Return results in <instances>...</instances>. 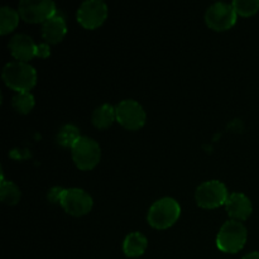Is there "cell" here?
<instances>
[{"mask_svg":"<svg viewBox=\"0 0 259 259\" xmlns=\"http://www.w3.org/2000/svg\"><path fill=\"white\" fill-rule=\"evenodd\" d=\"M248 232L239 220L230 219L223 224L217 235V245L222 252L237 253L245 245Z\"/></svg>","mask_w":259,"mask_h":259,"instance_id":"obj_3","label":"cell"},{"mask_svg":"<svg viewBox=\"0 0 259 259\" xmlns=\"http://www.w3.org/2000/svg\"><path fill=\"white\" fill-rule=\"evenodd\" d=\"M116 121L129 131H137L144 125L147 114L144 108L133 99H125L115 105Z\"/></svg>","mask_w":259,"mask_h":259,"instance_id":"obj_7","label":"cell"},{"mask_svg":"<svg viewBox=\"0 0 259 259\" xmlns=\"http://www.w3.org/2000/svg\"><path fill=\"white\" fill-rule=\"evenodd\" d=\"M71 154L76 166L82 171H88L100 162L101 148L95 139L82 136L71 148Z\"/></svg>","mask_w":259,"mask_h":259,"instance_id":"obj_5","label":"cell"},{"mask_svg":"<svg viewBox=\"0 0 259 259\" xmlns=\"http://www.w3.org/2000/svg\"><path fill=\"white\" fill-rule=\"evenodd\" d=\"M148 245V240L142 233H129L123 242V252L126 257L137 258L143 254Z\"/></svg>","mask_w":259,"mask_h":259,"instance_id":"obj_14","label":"cell"},{"mask_svg":"<svg viewBox=\"0 0 259 259\" xmlns=\"http://www.w3.org/2000/svg\"><path fill=\"white\" fill-rule=\"evenodd\" d=\"M65 191H66V189H63V187H60V186H55V187H52V189H50L47 192L48 201L52 202V204L61 202V199H62Z\"/></svg>","mask_w":259,"mask_h":259,"instance_id":"obj_21","label":"cell"},{"mask_svg":"<svg viewBox=\"0 0 259 259\" xmlns=\"http://www.w3.org/2000/svg\"><path fill=\"white\" fill-rule=\"evenodd\" d=\"M3 81L17 93L29 91L37 82V71L29 62L10 61L3 67Z\"/></svg>","mask_w":259,"mask_h":259,"instance_id":"obj_1","label":"cell"},{"mask_svg":"<svg viewBox=\"0 0 259 259\" xmlns=\"http://www.w3.org/2000/svg\"><path fill=\"white\" fill-rule=\"evenodd\" d=\"M19 19L20 15L18 10L7 5L0 8V33L7 34L14 30L19 24Z\"/></svg>","mask_w":259,"mask_h":259,"instance_id":"obj_17","label":"cell"},{"mask_svg":"<svg viewBox=\"0 0 259 259\" xmlns=\"http://www.w3.org/2000/svg\"><path fill=\"white\" fill-rule=\"evenodd\" d=\"M35 99L30 91H20L17 93L12 99V105L18 113L28 114L34 108Z\"/></svg>","mask_w":259,"mask_h":259,"instance_id":"obj_19","label":"cell"},{"mask_svg":"<svg viewBox=\"0 0 259 259\" xmlns=\"http://www.w3.org/2000/svg\"><path fill=\"white\" fill-rule=\"evenodd\" d=\"M60 204L67 214L73 217H82L93 209L94 200L85 190L72 187V189H66Z\"/></svg>","mask_w":259,"mask_h":259,"instance_id":"obj_11","label":"cell"},{"mask_svg":"<svg viewBox=\"0 0 259 259\" xmlns=\"http://www.w3.org/2000/svg\"><path fill=\"white\" fill-rule=\"evenodd\" d=\"M116 120L115 106L111 104H101L91 114V123L98 129H106Z\"/></svg>","mask_w":259,"mask_h":259,"instance_id":"obj_15","label":"cell"},{"mask_svg":"<svg viewBox=\"0 0 259 259\" xmlns=\"http://www.w3.org/2000/svg\"><path fill=\"white\" fill-rule=\"evenodd\" d=\"M8 47L13 57L23 62H28L33 57L46 58L51 55L48 43L37 45L30 35L24 34V33H18L13 35L8 43Z\"/></svg>","mask_w":259,"mask_h":259,"instance_id":"obj_4","label":"cell"},{"mask_svg":"<svg viewBox=\"0 0 259 259\" xmlns=\"http://www.w3.org/2000/svg\"><path fill=\"white\" fill-rule=\"evenodd\" d=\"M22 197L20 189L12 181H7L2 175V186H0V199L5 205H17Z\"/></svg>","mask_w":259,"mask_h":259,"instance_id":"obj_18","label":"cell"},{"mask_svg":"<svg viewBox=\"0 0 259 259\" xmlns=\"http://www.w3.org/2000/svg\"><path fill=\"white\" fill-rule=\"evenodd\" d=\"M20 18L28 23H45L57 13L52 0H20L18 4Z\"/></svg>","mask_w":259,"mask_h":259,"instance_id":"obj_9","label":"cell"},{"mask_svg":"<svg viewBox=\"0 0 259 259\" xmlns=\"http://www.w3.org/2000/svg\"><path fill=\"white\" fill-rule=\"evenodd\" d=\"M76 17L83 28L95 29L108 18V5L103 0H86L78 7Z\"/></svg>","mask_w":259,"mask_h":259,"instance_id":"obj_10","label":"cell"},{"mask_svg":"<svg viewBox=\"0 0 259 259\" xmlns=\"http://www.w3.org/2000/svg\"><path fill=\"white\" fill-rule=\"evenodd\" d=\"M238 14L232 3L217 2L210 5L205 13V22L211 29L222 32L232 28L237 22Z\"/></svg>","mask_w":259,"mask_h":259,"instance_id":"obj_8","label":"cell"},{"mask_svg":"<svg viewBox=\"0 0 259 259\" xmlns=\"http://www.w3.org/2000/svg\"><path fill=\"white\" fill-rule=\"evenodd\" d=\"M80 129L73 124H65L61 126L60 131L56 134V142L60 146L66 147V148H72L76 144V142L81 138Z\"/></svg>","mask_w":259,"mask_h":259,"instance_id":"obj_16","label":"cell"},{"mask_svg":"<svg viewBox=\"0 0 259 259\" xmlns=\"http://www.w3.org/2000/svg\"><path fill=\"white\" fill-rule=\"evenodd\" d=\"M181 206L174 197H162L153 202L147 214L149 225L156 229H167L179 220Z\"/></svg>","mask_w":259,"mask_h":259,"instance_id":"obj_2","label":"cell"},{"mask_svg":"<svg viewBox=\"0 0 259 259\" xmlns=\"http://www.w3.org/2000/svg\"><path fill=\"white\" fill-rule=\"evenodd\" d=\"M243 259H259V252H252L248 253L247 255H244Z\"/></svg>","mask_w":259,"mask_h":259,"instance_id":"obj_22","label":"cell"},{"mask_svg":"<svg viewBox=\"0 0 259 259\" xmlns=\"http://www.w3.org/2000/svg\"><path fill=\"white\" fill-rule=\"evenodd\" d=\"M229 197L228 189L219 180H210L200 185L195 192L197 205L204 209H215L225 204Z\"/></svg>","mask_w":259,"mask_h":259,"instance_id":"obj_6","label":"cell"},{"mask_svg":"<svg viewBox=\"0 0 259 259\" xmlns=\"http://www.w3.org/2000/svg\"><path fill=\"white\" fill-rule=\"evenodd\" d=\"M238 15L249 17L259 10V0H234L232 3Z\"/></svg>","mask_w":259,"mask_h":259,"instance_id":"obj_20","label":"cell"},{"mask_svg":"<svg viewBox=\"0 0 259 259\" xmlns=\"http://www.w3.org/2000/svg\"><path fill=\"white\" fill-rule=\"evenodd\" d=\"M225 209H227L228 214L232 219L239 220V222L248 219L253 211V206L249 197L247 195L242 194V192L230 194L227 202H225Z\"/></svg>","mask_w":259,"mask_h":259,"instance_id":"obj_12","label":"cell"},{"mask_svg":"<svg viewBox=\"0 0 259 259\" xmlns=\"http://www.w3.org/2000/svg\"><path fill=\"white\" fill-rule=\"evenodd\" d=\"M67 33V24L62 15L56 13L53 17L42 23V37L48 45L61 42Z\"/></svg>","mask_w":259,"mask_h":259,"instance_id":"obj_13","label":"cell"}]
</instances>
